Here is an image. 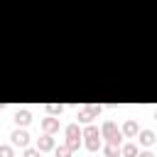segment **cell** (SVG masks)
Instances as JSON below:
<instances>
[{
  "instance_id": "1",
  "label": "cell",
  "mask_w": 157,
  "mask_h": 157,
  "mask_svg": "<svg viewBox=\"0 0 157 157\" xmlns=\"http://www.w3.org/2000/svg\"><path fill=\"white\" fill-rule=\"evenodd\" d=\"M81 137H86V150H91V152H96V150L103 147V145H101V130H98L96 125L83 128V135H81Z\"/></svg>"
},
{
  "instance_id": "2",
  "label": "cell",
  "mask_w": 157,
  "mask_h": 157,
  "mask_svg": "<svg viewBox=\"0 0 157 157\" xmlns=\"http://www.w3.org/2000/svg\"><path fill=\"white\" fill-rule=\"evenodd\" d=\"M101 137H105V140H108V142H113V145H120L123 132H120V128H118L113 120H105V123L101 125Z\"/></svg>"
},
{
  "instance_id": "3",
  "label": "cell",
  "mask_w": 157,
  "mask_h": 157,
  "mask_svg": "<svg viewBox=\"0 0 157 157\" xmlns=\"http://www.w3.org/2000/svg\"><path fill=\"white\" fill-rule=\"evenodd\" d=\"M66 145L71 147V150H76L78 145H81V135H83V130L76 125V123H71V125H66Z\"/></svg>"
},
{
  "instance_id": "4",
  "label": "cell",
  "mask_w": 157,
  "mask_h": 157,
  "mask_svg": "<svg viewBox=\"0 0 157 157\" xmlns=\"http://www.w3.org/2000/svg\"><path fill=\"white\" fill-rule=\"evenodd\" d=\"M10 142H12V147H27V145H29V135H27V130H25V128L12 130Z\"/></svg>"
},
{
  "instance_id": "5",
  "label": "cell",
  "mask_w": 157,
  "mask_h": 157,
  "mask_svg": "<svg viewBox=\"0 0 157 157\" xmlns=\"http://www.w3.org/2000/svg\"><path fill=\"white\" fill-rule=\"evenodd\" d=\"M39 152H49V150H54L56 147V142H54V137L49 135V132H44L42 137H37V145H34Z\"/></svg>"
},
{
  "instance_id": "6",
  "label": "cell",
  "mask_w": 157,
  "mask_h": 157,
  "mask_svg": "<svg viewBox=\"0 0 157 157\" xmlns=\"http://www.w3.org/2000/svg\"><path fill=\"white\" fill-rule=\"evenodd\" d=\"M135 137H137V142H140V145H145V147H152V145H155V140H157L152 130H140Z\"/></svg>"
},
{
  "instance_id": "7",
  "label": "cell",
  "mask_w": 157,
  "mask_h": 157,
  "mask_svg": "<svg viewBox=\"0 0 157 157\" xmlns=\"http://www.w3.org/2000/svg\"><path fill=\"white\" fill-rule=\"evenodd\" d=\"M12 120H15V125H17V128H25V125H29L32 115H29V110H25V108H22V110H15V118H12Z\"/></svg>"
},
{
  "instance_id": "8",
  "label": "cell",
  "mask_w": 157,
  "mask_h": 157,
  "mask_svg": "<svg viewBox=\"0 0 157 157\" xmlns=\"http://www.w3.org/2000/svg\"><path fill=\"white\" fill-rule=\"evenodd\" d=\"M42 130H44V132H49V135H54V132L59 130V118H54V115L44 118V120H42Z\"/></svg>"
},
{
  "instance_id": "9",
  "label": "cell",
  "mask_w": 157,
  "mask_h": 157,
  "mask_svg": "<svg viewBox=\"0 0 157 157\" xmlns=\"http://www.w3.org/2000/svg\"><path fill=\"white\" fill-rule=\"evenodd\" d=\"M120 132H123L125 137H135L140 130H137V123H135V120H125V123H123V128H120Z\"/></svg>"
},
{
  "instance_id": "10",
  "label": "cell",
  "mask_w": 157,
  "mask_h": 157,
  "mask_svg": "<svg viewBox=\"0 0 157 157\" xmlns=\"http://www.w3.org/2000/svg\"><path fill=\"white\" fill-rule=\"evenodd\" d=\"M120 155L123 157H137V145H132V142L120 145Z\"/></svg>"
},
{
  "instance_id": "11",
  "label": "cell",
  "mask_w": 157,
  "mask_h": 157,
  "mask_svg": "<svg viewBox=\"0 0 157 157\" xmlns=\"http://www.w3.org/2000/svg\"><path fill=\"white\" fill-rule=\"evenodd\" d=\"M91 120H93V113H91V108H88V105L78 108V123H91Z\"/></svg>"
},
{
  "instance_id": "12",
  "label": "cell",
  "mask_w": 157,
  "mask_h": 157,
  "mask_svg": "<svg viewBox=\"0 0 157 157\" xmlns=\"http://www.w3.org/2000/svg\"><path fill=\"white\" fill-rule=\"evenodd\" d=\"M103 155H105V157H120V145L108 142V145L103 147Z\"/></svg>"
},
{
  "instance_id": "13",
  "label": "cell",
  "mask_w": 157,
  "mask_h": 157,
  "mask_svg": "<svg viewBox=\"0 0 157 157\" xmlns=\"http://www.w3.org/2000/svg\"><path fill=\"white\" fill-rule=\"evenodd\" d=\"M54 152H56V157H71V152H74V150H71V147H69V145L64 142V145L54 147Z\"/></svg>"
},
{
  "instance_id": "14",
  "label": "cell",
  "mask_w": 157,
  "mask_h": 157,
  "mask_svg": "<svg viewBox=\"0 0 157 157\" xmlns=\"http://www.w3.org/2000/svg\"><path fill=\"white\" fill-rule=\"evenodd\" d=\"M61 110H64V105H56V103H49V105H47V113H49V115H54V118H56V115H61Z\"/></svg>"
},
{
  "instance_id": "15",
  "label": "cell",
  "mask_w": 157,
  "mask_h": 157,
  "mask_svg": "<svg viewBox=\"0 0 157 157\" xmlns=\"http://www.w3.org/2000/svg\"><path fill=\"white\" fill-rule=\"evenodd\" d=\"M0 157H12V145H0Z\"/></svg>"
},
{
  "instance_id": "16",
  "label": "cell",
  "mask_w": 157,
  "mask_h": 157,
  "mask_svg": "<svg viewBox=\"0 0 157 157\" xmlns=\"http://www.w3.org/2000/svg\"><path fill=\"white\" fill-rule=\"evenodd\" d=\"M25 157H39V150L37 147H25Z\"/></svg>"
},
{
  "instance_id": "17",
  "label": "cell",
  "mask_w": 157,
  "mask_h": 157,
  "mask_svg": "<svg viewBox=\"0 0 157 157\" xmlns=\"http://www.w3.org/2000/svg\"><path fill=\"white\" fill-rule=\"evenodd\" d=\"M88 108H91V113H93V118H98V115H101V105H93V103H91Z\"/></svg>"
},
{
  "instance_id": "18",
  "label": "cell",
  "mask_w": 157,
  "mask_h": 157,
  "mask_svg": "<svg viewBox=\"0 0 157 157\" xmlns=\"http://www.w3.org/2000/svg\"><path fill=\"white\" fill-rule=\"evenodd\" d=\"M137 157H155L152 150H145V152H137Z\"/></svg>"
},
{
  "instance_id": "19",
  "label": "cell",
  "mask_w": 157,
  "mask_h": 157,
  "mask_svg": "<svg viewBox=\"0 0 157 157\" xmlns=\"http://www.w3.org/2000/svg\"><path fill=\"white\" fill-rule=\"evenodd\" d=\"M155 120H157V110H155Z\"/></svg>"
}]
</instances>
